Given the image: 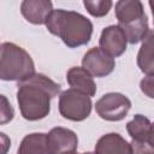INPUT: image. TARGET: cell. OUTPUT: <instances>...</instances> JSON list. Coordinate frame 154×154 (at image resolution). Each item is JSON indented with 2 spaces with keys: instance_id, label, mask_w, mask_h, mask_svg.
Segmentation results:
<instances>
[{
  "instance_id": "cell-1",
  "label": "cell",
  "mask_w": 154,
  "mask_h": 154,
  "mask_svg": "<svg viewBox=\"0 0 154 154\" xmlns=\"http://www.w3.org/2000/svg\"><path fill=\"white\" fill-rule=\"evenodd\" d=\"M17 102L20 114L29 122L46 118L51 112V101L60 93V84L43 73L18 82Z\"/></svg>"
},
{
  "instance_id": "cell-2",
  "label": "cell",
  "mask_w": 154,
  "mask_h": 154,
  "mask_svg": "<svg viewBox=\"0 0 154 154\" xmlns=\"http://www.w3.org/2000/svg\"><path fill=\"white\" fill-rule=\"evenodd\" d=\"M47 30L58 36L69 48L87 45L93 35V23L76 11L53 10L46 22Z\"/></svg>"
},
{
  "instance_id": "cell-3",
  "label": "cell",
  "mask_w": 154,
  "mask_h": 154,
  "mask_svg": "<svg viewBox=\"0 0 154 154\" xmlns=\"http://www.w3.org/2000/svg\"><path fill=\"white\" fill-rule=\"evenodd\" d=\"M35 64L31 55L12 42L1 43L0 78L2 81H25L35 75Z\"/></svg>"
},
{
  "instance_id": "cell-4",
  "label": "cell",
  "mask_w": 154,
  "mask_h": 154,
  "mask_svg": "<svg viewBox=\"0 0 154 154\" xmlns=\"http://www.w3.org/2000/svg\"><path fill=\"white\" fill-rule=\"evenodd\" d=\"M118 25L124 30L129 43L136 45L144 38L148 28V18L143 4L138 0H120L114 5Z\"/></svg>"
},
{
  "instance_id": "cell-5",
  "label": "cell",
  "mask_w": 154,
  "mask_h": 154,
  "mask_svg": "<svg viewBox=\"0 0 154 154\" xmlns=\"http://www.w3.org/2000/svg\"><path fill=\"white\" fill-rule=\"evenodd\" d=\"M59 112L63 118L72 122H83L91 113V97L75 89H66L59 95Z\"/></svg>"
},
{
  "instance_id": "cell-6",
  "label": "cell",
  "mask_w": 154,
  "mask_h": 154,
  "mask_svg": "<svg viewBox=\"0 0 154 154\" xmlns=\"http://www.w3.org/2000/svg\"><path fill=\"white\" fill-rule=\"evenodd\" d=\"M131 108V101L122 93H107L102 95L95 103L97 116L107 122L123 120Z\"/></svg>"
},
{
  "instance_id": "cell-7",
  "label": "cell",
  "mask_w": 154,
  "mask_h": 154,
  "mask_svg": "<svg viewBox=\"0 0 154 154\" xmlns=\"http://www.w3.org/2000/svg\"><path fill=\"white\" fill-rule=\"evenodd\" d=\"M82 67H84L93 77H106L113 72L116 67L114 58L100 47L90 48L82 58Z\"/></svg>"
},
{
  "instance_id": "cell-8",
  "label": "cell",
  "mask_w": 154,
  "mask_h": 154,
  "mask_svg": "<svg viewBox=\"0 0 154 154\" xmlns=\"http://www.w3.org/2000/svg\"><path fill=\"white\" fill-rule=\"evenodd\" d=\"M128 42L129 41L124 30L118 24L103 28L99 40L100 48L113 58L120 57L126 51Z\"/></svg>"
},
{
  "instance_id": "cell-9",
  "label": "cell",
  "mask_w": 154,
  "mask_h": 154,
  "mask_svg": "<svg viewBox=\"0 0 154 154\" xmlns=\"http://www.w3.org/2000/svg\"><path fill=\"white\" fill-rule=\"evenodd\" d=\"M47 140L52 154L76 152L78 147V137L76 132L63 126H55L51 129L47 134Z\"/></svg>"
},
{
  "instance_id": "cell-10",
  "label": "cell",
  "mask_w": 154,
  "mask_h": 154,
  "mask_svg": "<svg viewBox=\"0 0 154 154\" xmlns=\"http://www.w3.org/2000/svg\"><path fill=\"white\" fill-rule=\"evenodd\" d=\"M20 12L29 23L42 25L53 12V4L47 0H24L20 4Z\"/></svg>"
},
{
  "instance_id": "cell-11",
  "label": "cell",
  "mask_w": 154,
  "mask_h": 154,
  "mask_svg": "<svg viewBox=\"0 0 154 154\" xmlns=\"http://www.w3.org/2000/svg\"><path fill=\"white\" fill-rule=\"evenodd\" d=\"M66 81L71 89L84 95L94 96L96 94V84L93 76L82 66H72L66 72Z\"/></svg>"
},
{
  "instance_id": "cell-12",
  "label": "cell",
  "mask_w": 154,
  "mask_h": 154,
  "mask_svg": "<svg viewBox=\"0 0 154 154\" xmlns=\"http://www.w3.org/2000/svg\"><path fill=\"white\" fill-rule=\"evenodd\" d=\"M95 154H132L131 144L119 134L102 135L95 144Z\"/></svg>"
},
{
  "instance_id": "cell-13",
  "label": "cell",
  "mask_w": 154,
  "mask_h": 154,
  "mask_svg": "<svg viewBox=\"0 0 154 154\" xmlns=\"http://www.w3.org/2000/svg\"><path fill=\"white\" fill-rule=\"evenodd\" d=\"M137 66L147 76H154V30H149L137 53Z\"/></svg>"
},
{
  "instance_id": "cell-14",
  "label": "cell",
  "mask_w": 154,
  "mask_h": 154,
  "mask_svg": "<svg viewBox=\"0 0 154 154\" xmlns=\"http://www.w3.org/2000/svg\"><path fill=\"white\" fill-rule=\"evenodd\" d=\"M17 154H52L47 134L43 132H32L23 137Z\"/></svg>"
},
{
  "instance_id": "cell-15",
  "label": "cell",
  "mask_w": 154,
  "mask_h": 154,
  "mask_svg": "<svg viewBox=\"0 0 154 154\" xmlns=\"http://www.w3.org/2000/svg\"><path fill=\"white\" fill-rule=\"evenodd\" d=\"M150 130H152V123L143 114H135L132 120H130L126 124V131L132 141H138V142L148 141Z\"/></svg>"
},
{
  "instance_id": "cell-16",
  "label": "cell",
  "mask_w": 154,
  "mask_h": 154,
  "mask_svg": "<svg viewBox=\"0 0 154 154\" xmlns=\"http://www.w3.org/2000/svg\"><path fill=\"white\" fill-rule=\"evenodd\" d=\"M84 7L87 8V11L96 18L103 17L106 16L111 7L113 6V2L109 0H96V1H91V0H84L83 1Z\"/></svg>"
},
{
  "instance_id": "cell-17",
  "label": "cell",
  "mask_w": 154,
  "mask_h": 154,
  "mask_svg": "<svg viewBox=\"0 0 154 154\" xmlns=\"http://www.w3.org/2000/svg\"><path fill=\"white\" fill-rule=\"evenodd\" d=\"M13 116H14V111H13V107L11 106V103L8 102V100L6 99L5 95H1V120L0 123L4 125L8 122H11L13 119Z\"/></svg>"
},
{
  "instance_id": "cell-18",
  "label": "cell",
  "mask_w": 154,
  "mask_h": 154,
  "mask_svg": "<svg viewBox=\"0 0 154 154\" xmlns=\"http://www.w3.org/2000/svg\"><path fill=\"white\" fill-rule=\"evenodd\" d=\"M141 91L149 99H154V76H146L140 82Z\"/></svg>"
},
{
  "instance_id": "cell-19",
  "label": "cell",
  "mask_w": 154,
  "mask_h": 154,
  "mask_svg": "<svg viewBox=\"0 0 154 154\" xmlns=\"http://www.w3.org/2000/svg\"><path fill=\"white\" fill-rule=\"evenodd\" d=\"M130 144H131L132 154H154V148L148 143V141L138 142L131 140Z\"/></svg>"
},
{
  "instance_id": "cell-20",
  "label": "cell",
  "mask_w": 154,
  "mask_h": 154,
  "mask_svg": "<svg viewBox=\"0 0 154 154\" xmlns=\"http://www.w3.org/2000/svg\"><path fill=\"white\" fill-rule=\"evenodd\" d=\"M148 143L154 148V123H152V130H150V135L148 138Z\"/></svg>"
},
{
  "instance_id": "cell-21",
  "label": "cell",
  "mask_w": 154,
  "mask_h": 154,
  "mask_svg": "<svg viewBox=\"0 0 154 154\" xmlns=\"http://www.w3.org/2000/svg\"><path fill=\"white\" fill-rule=\"evenodd\" d=\"M148 4H149V7H150V10H152V14H153V23H154V0H150Z\"/></svg>"
},
{
  "instance_id": "cell-22",
  "label": "cell",
  "mask_w": 154,
  "mask_h": 154,
  "mask_svg": "<svg viewBox=\"0 0 154 154\" xmlns=\"http://www.w3.org/2000/svg\"><path fill=\"white\" fill-rule=\"evenodd\" d=\"M81 154H95V153H93V152H84V153H81Z\"/></svg>"
},
{
  "instance_id": "cell-23",
  "label": "cell",
  "mask_w": 154,
  "mask_h": 154,
  "mask_svg": "<svg viewBox=\"0 0 154 154\" xmlns=\"http://www.w3.org/2000/svg\"><path fill=\"white\" fill-rule=\"evenodd\" d=\"M64 154H79V153H77V152H71V153H64Z\"/></svg>"
}]
</instances>
